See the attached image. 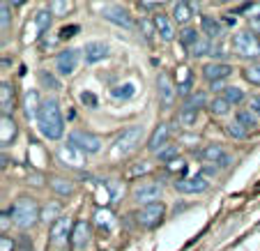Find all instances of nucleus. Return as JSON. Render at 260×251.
<instances>
[{
    "instance_id": "f257e3e1",
    "label": "nucleus",
    "mask_w": 260,
    "mask_h": 251,
    "mask_svg": "<svg viewBox=\"0 0 260 251\" xmlns=\"http://www.w3.org/2000/svg\"><path fill=\"white\" fill-rule=\"evenodd\" d=\"M40 132L44 138L49 141H58L64 132V120H62V113H60V104L55 99H44L42 102V111H40Z\"/></svg>"
},
{
    "instance_id": "f03ea898",
    "label": "nucleus",
    "mask_w": 260,
    "mask_h": 251,
    "mask_svg": "<svg viewBox=\"0 0 260 251\" xmlns=\"http://www.w3.org/2000/svg\"><path fill=\"white\" fill-rule=\"evenodd\" d=\"M40 207H37V203L32 201V198L28 196H19L14 201V205H12L10 214H12V222L16 224L19 228H32L37 222H42L40 219Z\"/></svg>"
},
{
    "instance_id": "7ed1b4c3",
    "label": "nucleus",
    "mask_w": 260,
    "mask_h": 251,
    "mask_svg": "<svg viewBox=\"0 0 260 251\" xmlns=\"http://www.w3.org/2000/svg\"><path fill=\"white\" fill-rule=\"evenodd\" d=\"M233 49L242 58H258L260 55V42L258 35L251 30H242V33L233 35Z\"/></svg>"
},
{
    "instance_id": "20e7f679",
    "label": "nucleus",
    "mask_w": 260,
    "mask_h": 251,
    "mask_svg": "<svg viewBox=\"0 0 260 251\" xmlns=\"http://www.w3.org/2000/svg\"><path fill=\"white\" fill-rule=\"evenodd\" d=\"M136 217V224L143 228H157L159 224L166 217V205L161 201L159 203H150V205H143L141 210L134 214Z\"/></svg>"
},
{
    "instance_id": "39448f33",
    "label": "nucleus",
    "mask_w": 260,
    "mask_h": 251,
    "mask_svg": "<svg viewBox=\"0 0 260 251\" xmlns=\"http://www.w3.org/2000/svg\"><path fill=\"white\" fill-rule=\"evenodd\" d=\"M69 143L74 148H79L83 154H94L102 150V138L97 134H90V132H83V129H74L69 134Z\"/></svg>"
},
{
    "instance_id": "423d86ee",
    "label": "nucleus",
    "mask_w": 260,
    "mask_h": 251,
    "mask_svg": "<svg viewBox=\"0 0 260 251\" xmlns=\"http://www.w3.org/2000/svg\"><path fill=\"white\" fill-rule=\"evenodd\" d=\"M157 92H159V102H161V109H171L173 102L177 97V85L173 83L171 74L168 72H159L157 76Z\"/></svg>"
},
{
    "instance_id": "0eeeda50",
    "label": "nucleus",
    "mask_w": 260,
    "mask_h": 251,
    "mask_svg": "<svg viewBox=\"0 0 260 251\" xmlns=\"http://www.w3.org/2000/svg\"><path fill=\"white\" fill-rule=\"evenodd\" d=\"M143 134H145L143 124H132V127H127L118 136V141H115V148H118L120 152H132V150L138 148V143H141Z\"/></svg>"
},
{
    "instance_id": "6e6552de",
    "label": "nucleus",
    "mask_w": 260,
    "mask_h": 251,
    "mask_svg": "<svg viewBox=\"0 0 260 251\" xmlns=\"http://www.w3.org/2000/svg\"><path fill=\"white\" fill-rule=\"evenodd\" d=\"M201 159L207 164H212V166H216V168H228L233 164V157L221 148V145H216V143H210V145L203 148Z\"/></svg>"
},
{
    "instance_id": "1a4fd4ad",
    "label": "nucleus",
    "mask_w": 260,
    "mask_h": 251,
    "mask_svg": "<svg viewBox=\"0 0 260 251\" xmlns=\"http://www.w3.org/2000/svg\"><path fill=\"white\" fill-rule=\"evenodd\" d=\"M161 194H164L161 182H143L134 189V201L143 203V205H150V203H159Z\"/></svg>"
},
{
    "instance_id": "9d476101",
    "label": "nucleus",
    "mask_w": 260,
    "mask_h": 251,
    "mask_svg": "<svg viewBox=\"0 0 260 251\" xmlns=\"http://www.w3.org/2000/svg\"><path fill=\"white\" fill-rule=\"evenodd\" d=\"M72 231H74V224H69V219H60V222H55L53 226H51L49 231V242L53 246H58V249H62L67 242H72Z\"/></svg>"
},
{
    "instance_id": "9b49d317",
    "label": "nucleus",
    "mask_w": 260,
    "mask_h": 251,
    "mask_svg": "<svg viewBox=\"0 0 260 251\" xmlns=\"http://www.w3.org/2000/svg\"><path fill=\"white\" fill-rule=\"evenodd\" d=\"M173 187L180 194H201L210 187V182H207L205 175L201 173V175H191V177H177L175 182H173Z\"/></svg>"
},
{
    "instance_id": "f8f14e48",
    "label": "nucleus",
    "mask_w": 260,
    "mask_h": 251,
    "mask_svg": "<svg viewBox=\"0 0 260 251\" xmlns=\"http://www.w3.org/2000/svg\"><path fill=\"white\" fill-rule=\"evenodd\" d=\"M79 49H64L62 53L55 58V69H58L60 76H72L74 72H76V67H79Z\"/></svg>"
},
{
    "instance_id": "ddd939ff",
    "label": "nucleus",
    "mask_w": 260,
    "mask_h": 251,
    "mask_svg": "<svg viewBox=\"0 0 260 251\" xmlns=\"http://www.w3.org/2000/svg\"><path fill=\"white\" fill-rule=\"evenodd\" d=\"M102 14H104V19H108V21H113L115 25H122L124 30H134V19H132V14H129L124 7H120V5H106L102 10Z\"/></svg>"
},
{
    "instance_id": "4468645a",
    "label": "nucleus",
    "mask_w": 260,
    "mask_h": 251,
    "mask_svg": "<svg viewBox=\"0 0 260 251\" xmlns=\"http://www.w3.org/2000/svg\"><path fill=\"white\" fill-rule=\"evenodd\" d=\"M168 136H171V127H168L166 122H161L152 132V136L147 138V150H150V152H154V154H159L168 145Z\"/></svg>"
},
{
    "instance_id": "2eb2a0df",
    "label": "nucleus",
    "mask_w": 260,
    "mask_h": 251,
    "mask_svg": "<svg viewBox=\"0 0 260 251\" xmlns=\"http://www.w3.org/2000/svg\"><path fill=\"white\" fill-rule=\"evenodd\" d=\"M90 235H92V228L85 219H79L74 222V231H72V246L74 249H85L90 242Z\"/></svg>"
},
{
    "instance_id": "dca6fc26",
    "label": "nucleus",
    "mask_w": 260,
    "mask_h": 251,
    "mask_svg": "<svg viewBox=\"0 0 260 251\" xmlns=\"http://www.w3.org/2000/svg\"><path fill=\"white\" fill-rule=\"evenodd\" d=\"M83 157H85V154L81 152L79 148H74L72 143H67V145H62V148L58 150V159L64 164V166H72V168H81V166H83Z\"/></svg>"
},
{
    "instance_id": "f3484780",
    "label": "nucleus",
    "mask_w": 260,
    "mask_h": 251,
    "mask_svg": "<svg viewBox=\"0 0 260 251\" xmlns=\"http://www.w3.org/2000/svg\"><path fill=\"white\" fill-rule=\"evenodd\" d=\"M104 58H108V44H104V42H88L85 44V49H83L85 65H94Z\"/></svg>"
},
{
    "instance_id": "a211bd4d",
    "label": "nucleus",
    "mask_w": 260,
    "mask_h": 251,
    "mask_svg": "<svg viewBox=\"0 0 260 251\" xmlns=\"http://www.w3.org/2000/svg\"><path fill=\"white\" fill-rule=\"evenodd\" d=\"M233 74V67L226 62H210L203 67V76H205L210 83H214V81H223L226 76Z\"/></svg>"
},
{
    "instance_id": "6ab92c4d",
    "label": "nucleus",
    "mask_w": 260,
    "mask_h": 251,
    "mask_svg": "<svg viewBox=\"0 0 260 251\" xmlns=\"http://www.w3.org/2000/svg\"><path fill=\"white\" fill-rule=\"evenodd\" d=\"M0 111H3V118H12L14 113V88L7 81H3L0 85Z\"/></svg>"
},
{
    "instance_id": "aec40b11",
    "label": "nucleus",
    "mask_w": 260,
    "mask_h": 251,
    "mask_svg": "<svg viewBox=\"0 0 260 251\" xmlns=\"http://www.w3.org/2000/svg\"><path fill=\"white\" fill-rule=\"evenodd\" d=\"M154 28H157L159 37H161L164 42H171L173 37H175V25H173V21L168 19L166 14H157V16H154Z\"/></svg>"
},
{
    "instance_id": "412c9836",
    "label": "nucleus",
    "mask_w": 260,
    "mask_h": 251,
    "mask_svg": "<svg viewBox=\"0 0 260 251\" xmlns=\"http://www.w3.org/2000/svg\"><path fill=\"white\" fill-rule=\"evenodd\" d=\"M16 122L12 118H3V122H0V145L3 148H10L12 143H14L16 138Z\"/></svg>"
},
{
    "instance_id": "4be33fe9",
    "label": "nucleus",
    "mask_w": 260,
    "mask_h": 251,
    "mask_svg": "<svg viewBox=\"0 0 260 251\" xmlns=\"http://www.w3.org/2000/svg\"><path fill=\"white\" fill-rule=\"evenodd\" d=\"M23 111H25V118H40L42 102H40V92H37V90H30V92H25Z\"/></svg>"
},
{
    "instance_id": "5701e85b",
    "label": "nucleus",
    "mask_w": 260,
    "mask_h": 251,
    "mask_svg": "<svg viewBox=\"0 0 260 251\" xmlns=\"http://www.w3.org/2000/svg\"><path fill=\"white\" fill-rule=\"evenodd\" d=\"M201 30L207 35V40H219L223 35V25L214 16H201Z\"/></svg>"
},
{
    "instance_id": "b1692460",
    "label": "nucleus",
    "mask_w": 260,
    "mask_h": 251,
    "mask_svg": "<svg viewBox=\"0 0 260 251\" xmlns=\"http://www.w3.org/2000/svg\"><path fill=\"white\" fill-rule=\"evenodd\" d=\"M60 214H62V205H60V203H46L44 207H42V212H40V219L42 222H46V224H55V222H60Z\"/></svg>"
},
{
    "instance_id": "393cba45",
    "label": "nucleus",
    "mask_w": 260,
    "mask_h": 251,
    "mask_svg": "<svg viewBox=\"0 0 260 251\" xmlns=\"http://www.w3.org/2000/svg\"><path fill=\"white\" fill-rule=\"evenodd\" d=\"M180 74H182V79L177 81V95H180V97H184V99H187L189 95H191L193 76H191V72H189L187 67H180Z\"/></svg>"
},
{
    "instance_id": "a878e982",
    "label": "nucleus",
    "mask_w": 260,
    "mask_h": 251,
    "mask_svg": "<svg viewBox=\"0 0 260 251\" xmlns=\"http://www.w3.org/2000/svg\"><path fill=\"white\" fill-rule=\"evenodd\" d=\"M191 16H193L191 3H175V5H173V19H175L177 23H187Z\"/></svg>"
},
{
    "instance_id": "bb28decb",
    "label": "nucleus",
    "mask_w": 260,
    "mask_h": 251,
    "mask_svg": "<svg viewBox=\"0 0 260 251\" xmlns=\"http://www.w3.org/2000/svg\"><path fill=\"white\" fill-rule=\"evenodd\" d=\"M51 189L62 198H67L74 194V184L69 182V180H64V177H51Z\"/></svg>"
},
{
    "instance_id": "cd10ccee",
    "label": "nucleus",
    "mask_w": 260,
    "mask_h": 251,
    "mask_svg": "<svg viewBox=\"0 0 260 251\" xmlns=\"http://www.w3.org/2000/svg\"><path fill=\"white\" fill-rule=\"evenodd\" d=\"M207 109H210L212 115H226L228 111H231V102H228L223 95H219V97H214L210 104H207Z\"/></svg>"
},
{
    "instance_id": "c85d7f7f",
    "label": "nucleus",
    "mask_w": 260,
    "mask_h": 251,
    "mask_svg": "<svg viewBox=\"0 0 260 251\" xmlns=\"http://www.w3.org/2000/svg\"><path fill=\"white\" fill-rule=\"evenodd\" d=\"M235 120H237V122H240L244 129H253L255 124H258V120H255V113H253L251 109H240V111H237V118H235Z\"/></svg>"
},
{
    "instance_id": "c756f323",
    "label": "nucleus",
    "mask_w": 260,
    "mask_h": 251,
    "mask_svg": "<svg viewBox=\"0 0 260 251\" xmlns=\"http://www.w3.org/2000/svg\"><path fill=\"white\" fill-rule=\"evenodd\" d=\"M177 120H180V124H184V127H191V124H196V120H198V111L182 106L180 113H177Z\"/></svg>"
},
{
    "instance_id": "7c9ffc66",
    "label": "nucleus",
    "mask_w": 260,
    "mask_h": 251,
    "mask_svg": "<svg viewBox=\"0 0 260 251\" xmlns=\"http://www.w3.org/2000/svg\"><path fill=\"white\" fill-rule=\"evenodd\" d=\"M180 42L187 46V49H193V46L201 42V37H198L196 28H184V30L180 33Z\"/></svg>"
},
{
    "instance_id": "2f4dec72",
    "label": "nucleus",
    "mask_w": 260,
    "mask_h": 251,
    "mask_svg": "<svg viewBox=\"0 0 260 251\" xmlns=\"http://www.w3.org/2000/svg\"><path fill=\"white\" fill-rule=\"evenodd\" d=\"M35 23H37V30L40 35H44L46 30L51 28V10H40L35 14Z\"/></svg>"
},
{
    "instance_id": "473e14b6",
    "label": "nucleus",
    "mask_w": 260,
    "mask_h": 251,
    "mask_svg": "<svg viewBox=\"0 0 260 251\" xmlns=\"http://www.w3.org/2000/svg\"><path fill=\"white\" fill-rule=\"evenodd\" d=\"M150 164L147 162H136V164H132V166L127 168V173H124V177L127 180H134V177H138V175H145V173H150Z\"/></svg>"
},
{
    "instance_id": "72a5a7b5",
    "label": "nucleus",
    "mask_w": 260,
    "mask_h": 251,
    "mask_svg": "<svg viewBox=\"0 0 260 251\" xmlns=\"http://www.w3.org/2000/svg\"><path fill=\"white\" fill-rule=\"evenodd\" d=\"M177 154H180V148H177V145H166V148L161 150V152L157 154V159L161 164H173V162H177Z\"/></svg>"
},
{
    "instance_id": "f704fd0d",
    "label": "nucleus",
    "mask_w": 260,
    "mask_h": 251,
    "mask_svg": "<svg viewBox=\"0 0 260 251\" xmlns=\"http://www.w3.org/2000/svg\"><path fill=\"white\" fill-rule=\"evenodd\" d=\"M207 104V97H205V92H191L187 99H184V106L187 109H201V106H205Z\"/></svg>"
},
{
    "instance_id": "c9c22d12",
    "label": "nucleus",
    "mask_w": 260,
    "mask_h": 251,
    "mask_svg": "<svg viewBox=\"0 0 260 251\" xmlns=\"http://www.w3.org/2000/svg\"><path fill=\"white\" fill-rule=\"evenodd\" d=\"M111 92H113V97H118V99H129V97H134L136 88H134V83H124V85H115Z\"/></svg>"
},
{
    "instance_id": "e433bc0d",
    "label": "nucleus",
    "mask_w": 260,
    "mask_h": 251,
    "mask_svg": "<svg viewBox=\"0 0 260 251\" xmlns=\"http://www.w3.org/2000/svg\"><path fill=\"white\" fill-rule=\"evenodd\" d=\"M244 79L251 81L253 85H260V62H251L249 67L244 69Z\"/></svg>"
},
{
    "instance_id": "4c0bfd02",
    "label": "nucleus",
    "mask_w": 260,
    "mask_h": 251,
    "mask_svg": "<svg viewBox=\"0 0 260 251\" xmlns=\"http://www.w3.org/2000/svg\"><path fill=\"white\" fill-rule=\"evenodd\" d=\"M223 97L231 104H240L242 99H244V92H242V88H237V85H228V88L223 90Z\"/></svg>"
},
{
    "instance_id": "58836bf2",
    "label": "nucleus",
    "mask_w": 260,
    "mask_h": 251,
    "mask_svg": "<svg viewBox=\"0 0 260 251\" xmlns=\"http://www.w3.org/2000/svg\"><path fill=\"white\" fill-rule=\"evenodd\" d=\"M226 132H228V136H233V138H237V141H242V138H246L249 129H244V127H242V124L235 120V122H231V124L226 127Z\"/></svg>"
},
{
    "instance_id": "ea45409f",
    "label": "nucleus",
    "mask_w": 260,
    "mask_h": 251,
    "mask_svg": "<svg viewBox=\"0 0 260 251\" xmlns=\"http://www.w3.org/2000/svg\"><path fill=\"white\" fill-rule=\"evenodd\" d=\"M212 53V40H201L196 46L191 49V55L193 58H201V55H207Z\"/></svg>"
},
{
    "instance_id": "a19ab883",
    "label": "nucleus",
    "mask_w": 260,
    "mask_h": 251,
    "mask_svg": "<svg viewBox=\"0 0 260 251\" xmlns=\"http://www.w3.org/2000/svg\"><path fill=\"white\" fill-rule=\"evenodd\" d=\"M40 81L46 85V88H51V90H60V81L55 79L53 74H49L46 69H42V72H40Z\"/></svg>"
},
{
    "instance_id": "79ce46f5",
    "label": "nucleus",
    "mask_w": 260,
    "mask_h": 251,
    "mask_svg": "<svg viewBox=\"0 0 260 251\" xmlns=\"http://www.w3.org/2000/svg\"><path fill=\"white\" fill-rule=\"evenodd\" d=\"M79 99H81V104H85V106H88V109H97V106H99L97 97H94L92 92H81Z\"/></svg>"
},
{
    "instance_id": "37998d69",
    "label": "nucleus",
    "mask_w": 260,
    "mask_h": 251,
    "mask_svg": "<svg viewBox=\"0 0 260 251\" xmlns=\"http://www.w3.org/2000/svg\"><path fill=\"white\" fill-rule=\"evenodd\" d=\"M69 3H51V14H55V16H62L64 12H69Z\"/></svg>"
},
{
    "instance_id": "c03bdc74",
    "label": "nucleus",
    "mask_w": 260,
    "mask_h": 251,
    "mask_svg": "<svg viewBox=\"0 0 260 251\" xmlns=\"http://www.w3.org/2000/svg\"><path fill=\"white\" fill-rule=\"evenodd\" d=\"M0 19H3V30H7L10 28V3H3V5H0Z\"/></svg>"
},
{
    "instance_id": "a18cd8bd",
    "label": "nucleus",
    "mask_w": 260,
    "mask_h": 251,
    "mask_svg": "<svg viewBox=\"0 0 260 251\" xmlns=\"http://www.w3.org/2000/svg\"><path fill=\"white\" fill-rule=\"evenodd\" d=\"M79 30H81L79 25H64V28L60 30V40H69V37H74Z\"/></svg>"
},
{
    "instance_id": "49530a36",
    "label": "nucleus",
    "mask_w": 260,
    "mask_h": 251,
    "mask_svg": "<svg viewBox=\"0 0 260 251\" xmlns=\"http://www.w3.org/2000/svg\"><path fill=\"white\" fill-rule=\"evenodd\" d=\"M141 28H143V35H145L147 40H152V33H157L154 21H152V23H150V21H141Z\"/></svg>"
},
{
    "instance_id": "de8ad7c7",
    "label": "nucleus",
    "mask_w": 260,
    "mask_h": 251,
    "mask_svg": "<svg viewBox=\"0 0 260 251\" xmlns=\"http://www.w3.org/2000/svg\"><path fill=\"white\" fill-rule=\"evenodd\" d=\"M0 251H16V244L7 235L0 237Z\"/></svg>"
},
{
    "instance_id": "09e8293b",
    "label": "nucleus",
    "mask_w": 260,
    "mask_h": 251,
    "mask_svg": "<svg viewBox=\"0 0 260 251\" xmlns=\"http://www.w3.org/2000/svg\"><path fill=\"white\" fill-rule=\"evenodd\" d=\"M168 171H173V173H184V171H187V162H182V159H177V162L168 164Z\"/></svg>"
},
{
    "instance_id": "8fccbe9b",
    "label": "nucleus",
    "mask_w": 260,
    "mask_h": 251,
    "mask_svg": "<svg viewBox=\"0 0 260 251\" xmlns=\"http://www.w3.org/2000/svg\"><path fill=\"white\" fill-rule=\"evenodd\" d=\"M249 106L255 115H260V95H253V97L249 99Z\"/></svg>"
},
{
    "instance_id": "3c124183",
    "label": "nucleus",
    "mask_w": 260,
    "mask_h": 251,
    "mask_svg": "<svg viewBox=\"0 0 260 251\" xmlns=\"http://www.w3.org/2000/svg\"><path fill=\"white\" fill-rule=\"evenodd\" d=\"M16 251H32V242H30L28 237H23V240H21V249H16Z\"/></svg>"
},
{
    "instance_id": "603ef678",
    "label": "nucleus",
    "mask_w": 260,
    "mask_h": 251,
    "mask_svg": "<svg viewBox=\"0 0 260 251\" xmlns=\"http://www.w3.org/2000/svg\"><path fill=\"white\" fill-rule=\"evenodd\" d=\"M249 30L251 33H260V19H251L249 21Z\"/></svg>"
},
{
    "instance_id": "864d4df0",
    "label": "nucleus",
    "mask_w": 260,
    "mask_h": 251,
    "mask_svg": "<svg viewBox=\"0 0 260 251\" xmlns=\"http://www.w3.org/2000/svg\"><path fill=\"white\" fill-rule=\"evenodd\" d=\"M216 173H219V168H216V166H212V164H207V166H205V171H203V175H216Z\"/></svg>"
},
{
    "instance_id": "5fc2aeb1",
    "label": "nucleus",
    "mask_w": 260,
    "mask_h": 251,
    "mask_svg": "<svg viewBox=\"0 0 260 251\" xmlns=\"http://www.w3.org/2000/svg\"><path fill=\"white\" fill-rule=\"evenodd\" d=\"M141 10H157V3H138Z\"/></svg>"
},
{
    "instance_id": "6e6d98bb",
    "label": "nucleus",
    "mask_w": 260,
    "mask_h": 251,
    "mask_svg": "<svg viewBox=\"0 0 260 251\" xmlns=\"http://www.w3.org/2000/svg\"><path fill=\"white\" fill-rule=\"evenodd\" d=\"M212 90H226L228 85H223V81H214V83H210Z\"/></svg>"
},
{
    "instance_id": "4d7b16f0",
    "label": "nucleus",
    "mask_w": 260,
    "mask_h": 251,
    "mask_svg": "<svg viewBox=\"0 0 260 251\" xmlns=\"http://www.w3.org/2000/svg\"><path fill=\"white\" fill-rule=\"evenodd\" d=\"M10 226V212H3V231H7Z\"/></svg>"
},
{
    "instance_id": "13d9d810",
    "label": "nucleus",
    "mask_w": 260,
    "mask_h": 251,
    "mask_svg": "<svg viewBox=\"0 0 260 251\" xmlns=\"http://www.w3.org/2000/svg\"><path fill=\"white\" fill-rule=\"evenodd\" d=\"M212 58H221V55H223V51H221V49H212Z\"/></svg>"
},
{
    "instance_id": "bf43d9fd",
    "label": "nucleus",
    "mask_w": 260,
    "mask_h": 251,
    "mask_svg": "<svg viewBox=\"0 0 260 251\" xmlns=\"http://www.w3.org/2000/svg\"><path fill=\"white\" fill-rule=\"evenodd\" d=\"M223 21H226L228 25H235V16H228V14H226V16H223Z\"/></svg>"
}]
</instances>
